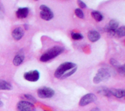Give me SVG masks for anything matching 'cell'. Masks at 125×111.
Here are the masks:
<instances>
[{
  "mask_svg": "<svg viewBox=\"0 0 125 111\" xmlns=\"http://www.w3.org/2000/svg\"><path fill=\"white\" fill-rule=\"evenodd\" d=\"M77 65L73 62H66L60 65L54 72V76L61 79H65L74 74L77 70Z\"/></svg>",
  "mask_w": 125,
  "mask_h": 111,
  "instance_id": "obj_1",
  "label": "cell"
},
{
  "mask_svg": "<svg viewBox=\"0 0 125 111\" xmlns=\"http://www.w3.org/2000/svg\"><path fill=\"white\" fill-rule=\"evenodd\" d=\"M64 51V48L61 46H54L48 50L40 57V61L43 62H46L55 57H57Z\"/></svg>",
  "mask_w": 125,
  "mask_h": 111,
  "instance_id": "obj_2",
  "label": "cell"
},
{
  "mask_svg": "<svg viewBox=\"0 0 125 111\" xmlns=\"http://www.w3.org/2000/svg\"><path fill=\"white\" fill-rule=\"evenodd\" d=\"M111 76L109 70L107 68H101L98 70L97 73L94 78V82L95 84H99L103 81L108 80Z\"/></svg>",
  "mask_w": 125,
  "mask_h": 111,
  "instance_id": "obj_3",
  "label": "cell"
},
{
  "mask_svg": "<svg viewBox=\"0 0 125 111\" xmlns=\"http://www.w3.org/2000/svg\"><path fill=\"white\" fill-rule=\"evenodd\" d=\"M55 91L52 89L47 87H42L38 89L37 95L40 98H51L54 95Z\"/></svg>",
  "mask_w": 125,
  "mask_h": 111,
  "instance_id": "obj_4",
  "label": "cell"
},
{
  "mask_svg": "<svg viewBox=\"0 0 125 111\" xmlns=\"http://www.w3.org/2000/svg\"><path fill=\"white\" fill-rule=\"evenodd\" d=\"M40 15L43 20L50 21L53 18L54 13L50 7L46 6V5H41L40 6Z\"/></svg>",
  "mask_w": 125,
  "mask_h": 111,
  "instance_id": "obj_5",
  "label": "cell"
},
{
  "mask_svg": "<svg viewBox=\"0 0 125 111\" xmlns=\"http://www.w3.org/2000/svg\"><path fill=\"white\" fill-rule=\"evenodd\" d=\"M18 111H36V109L32 102L26 101H20L17 103Z\"/></svg>",
  "mask_w": 125,
  "mask_h": 111,
  "instance_id": "obj_6",
  "label": "cell"
},
{
  "mask_svg": "<svg viewBox=\"0 0 125 111\" xmlns=\"http://www.w3.org/2000/svg\"><path fill=\"white\" fill-rule=\"evenodd\" d=\"M118 26H119V23L118 21L115 19H112L110 21L109 24L105 26V30L110 35L114 36L115 35L116 30L118 28Z\"/></svg>",
  "mask_w": 125,
  "mask_h": 111,
  "instance_id": "obj_7",
  "label": "cell"
},
{
  "mask_svg": "<svg viewBox=\"0 0 125 111\" xmlns=\"http://www.w3.org/2000/svg\"><path fill=\"white\" fill-rule=\"evenodd\" d=\"M97 100L96 95L94 93H87L86 95H84L79 101V105L81 106H85L88 105L89 104L95 102Z\"/></svg>",
  "mask_w": 125,
  "mask_h": 111,
  "instance_id": "obj_8",
  "label": "cell"
},
{
  "mask_svg": "<svg viewBox=\"0 0 125 111\" xmlns=\"http://www.w3.org/2000/svg\"><path fill=\"white\" fill-rule=\"evenodd\" d=\"M24 78L28 81L36 82L40 78V73L37 70H31L24 73Z\"/></svg>",
  "mask_w": 125,
  "mask_h": 111,
  "instance_id": "obj_9",
  "label": "cell"
},
{
  "mask_svg": "<svg viewBox=\"0 0 125 111\" xmlns=\"http://www.w3.org/2000/svg\"><path fill=\"white\" fill-rule=\"evenodd\" d=\"M89 40L92 42H96L101 38V35L98 32L95 30H92L89 31L87 34Z\"/></svg>",
  "mask_w": 125,
  "mask_h": 111,
  "instance_id": "obj_10",
  "label": "cell"
},
{
  "mask_svg": "<svg viewBox=\"0 0 125 111\" xmlns=\"http://www.w3.org/2000/svg\"><path fill=\"white\" fill-rule=\"evenodd\" d=\"M24 34V30L23 29V28H17L15 29H13V31L12 32V35L13 37V39L15 40H19L21 39L23 37Z\"/></svg>",
  "mask_w": 125,
  "mask_h": 111,
  "instance_id": "obj_11",
  "label": "cell"
},
{
  "mask_svg": "<svg viewBox=\"0 0 125 111\" xmlns=\"http://www.w3.org/2000/svg\"><path fill=\"white\" fill-rule=\"evenodd\" d=\"M24 59V54L23 51H20L15 56L13 60V63L15 66H19L23 62Z\"/></svg>",
  "mask_w": 125,
  "mask_h": 111,
  "instance_id": "obj_12",
  "label": "cell"
},
{
  "mask_svg": "<svg viewBox=\"0 0 125 111\" xmlns=\"http://www.w3.org/2000/svg\"><path fill=\"white\" fill-rule=\"evenodd\" d=\"M29 14V9L28 7H20L16 11V15L18 18H25Z\"/></svg>",
  "mask_w": 125,
  "mask_h": 111,
  "instance_id": "obj_13",
  "label": "cell"
},
{
  "mask_svg": "<svg viewBox=\"0 0 125 111\" xmlns=\"http://www.w3.org/2000/svg\"><path fill=\"white\" fill-rule=\"evenodd\" d=\"M111 95H114L117 98H122L125 96V90L122 89H111Z\"/></svg>",
  "mask_w": 125,
  "mask_h": 111,
  "instance_id": "obj_14",
  "label": "cell"
},
{
  "mask_svg": "<svg viewBox=\"0 0 125 111\" xmlns=\"http://www.w3.org/2000/svg\"><path fill=\"white\" fill-rule=\"evenodd\" d=\"M97 92L101 95H103V96H107V97H110L111 96L110 89L107 87H100L97 89Z\"/></svg>",
  "mask_w": 125,
  "mask_h": 111,
  "instance_id": "obj_15",
  "label": "cell"
},
{
  "mask_svg": "<svg viewBox=\"0 0 125 111\" xmlns=\"http://www.w3.org/2000/svg\"><path fill=\"white\" fill-rule=\"evenodd\" d=\"M12 89L10 83L4 80H0V90H10Z\"/></svg>",
  "mask_w": 125,
  "mask_h": 111,
  "instance_id": "obj_16",
  "label": "cell"
},
{
  "mask_svg": "<svg viewBox=\"0 0 125 111\" xmlns=\"http://www.w3.org/2000/svg\"><path fill=\"white\" fill-rule=\"evenodd\" d=\"M92 15L93 18L95 20L97 21H101L103 20V15H102V13H101L99 11H93L92 12Z\"/></svg>",
  "mask_w": 125,
  "mask_h": 111,
  "instance_id": "obj_17",
  "label": "cell"
},
{
  "mask_svg": "<svg viewBox=\"0 0 125 111\" xmlns=\"http://www.w3.org/2000/svg\"><path fill=\"white\" fill-rule=\"evenodd\" d=\"M117 36L119 37H123L125 35V26H122L120 27L116 30V34Z\"/></svg>",
  "mask_w": 125,
  "mask_h": 111,
  "instance_id": "obj_18",
  "label": "cell"
},
{
  "mask_svg": "<svg viewBox=\"0 0 125 111\" xmlns=\"http://www.w3.org/2000/svg\"><path fill=\"white\" fill-rule=\"evenodd\" d=\"M72 37L73 40H81V39H83V38H84V37H83V34H80V33L72 32Z\"/></svg>",
  "mask_w": 125,
  "mask_h": 111,
  "instance_id": "obj_19",
  "label": "cell"
},
{
  "mask_svg": "<svg viewBox=\"0 0 125 111\" xmlns=\"http://www.w3.org/2000/svg\"><path fill=\"white\" fill-rule=\"evenodd\" d=\"M74 12H75L76 15L78 18H82V19L84 18V12H83V11L81 9H76L75 10H74Z\"/></svg>",
  "mask_w": 125,
  "mask_h": 111,
  "instance_id": "obj_20",
  "label": "cell"
},
{
  "mask_svg": "<svg viewBox=\"0 0 125 111\" xmlns=\"http://www.w3.org/2000/svg\"><path fill=\"white\" fill-rule=\"evenodd\" d=\"M110 63H111V64L112 65H113L114 67L117 68V69L121 65L120 63L117 60L114 59H110Z\"/></svg>",
  "mask_w": 125,
  "mask_h": 111,
  "instance_id": "obj_21",
  "label": "cell"
},
{
  "mask_svg": "<svg viewBox=\"0 0 125 111\" xmlns=\"http://www.w3.org/2000/svg\"><path fill=\"white\" fill-rule=\"evenodd\" d=\"M24 96L25 97V98H26L27 100H29L30 101L32 102H36V99L32 96V95H30V94H25L24 95Z\"/></svg>",
  "mask_w": 125,
  "mask_h": 111,
  "instance_id": "obj_22",
  "label": "cell"
},
{
  "mask_svg": "<svg viewBox=\"0 0 125 111\" xmlns=\"http://www.w3.org/2000/svg\"><path fill=\"white\" fill-rule=\"evenodd\" d=\"M117 70H118V73H120L122 75L124 76L125 73V65H121L118 68H117Z\"/></svg>",
  "mask_w": 125,
  "mask_h": 111,
  "instance_id": "obj_23",
  "label": "cell"
},
{
  "mask_svg": "<svg viewBox=\"0 0 125 111\" xmlns=\"http://www.w3.org/2000/svg\"><path fill=\"white\" fill-rule=\"evenodd\" d=\"M4 6L1 2H0V17H2L4 16Z\"/></svg>",
  "mask_w": 125,
  "mask_h": 111,
  "instance_id": "obj_24",
  "label": "cell"
},
{
  "mask_svg": "<svg viewBox=\"0 0 125 111\" xmlns=\"http://www.w3.org/2000/svg\"><path fill=\"white\" fill-rule=\"evenodd\" d=\"M78 5H79V6L81 7V8L84 9V8H85V7H87L86 4H85L84 1H78Z\"/></svg>",
  "mask_w": 125,
  "mask_h": 111,
  "instance_id": "obj_25",
  "label": "cell"
},
{
  "mask_svg": "<svg viewBox=\"0 0 125 111\" xmlns=\"http://www.w3.org/2000/svg\"><path fill=\"white\" fill-rule=\"evenodd\" d=\"M91 111H100L98 107H95V108L92 109L91 110Z\"/></svg>",
  "mask_w": 125,
  "mask_h": 111,
  "instance_id": "obj_26",
  "label": "cell"
},
{
  "mask_svg": "<svg viewBox=\"0 0 125 111\" xmlns=\"http://www.w3.org/2000/svg\"><path fill=\"white\" fill-rule=\"evenodd\" d=\"M3 105H4L3 102H2V101H1V100H0V107H2V106H3Z\"/></svg>",
  "mask_w": 125,
  "mask_h": 111,
  "instance_id": "obj_27",
  "label": "cell"
},
{
  "mask_svg": "<svg viewBox=\"0 0 125 111\" xmlns=\"http://www.w3.org/2000/svg\"><path fill=\"white\" fill-rule=\"evenodd\" d=\"M24 26H25V29H28V26H27L26 24H25V25H24Z\"/></svg>",
  "mask_w": 125,
  "mask_h": 111,
  "instance_id": "obj_28",
  "label": "cell"
}]
</instances>
